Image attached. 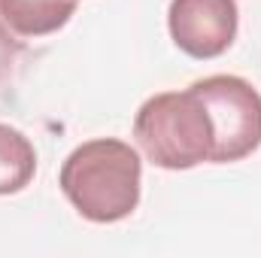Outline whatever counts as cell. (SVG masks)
Instances as JSON below:
<instances>
[{
	"label": "cell",
	"mask_w": 261,
	"mask_h": 258,
	"mask_svg": "<svg viewBox=\"0 0 261 258\" xmlns=\"http://www.w3.org/2000/svg\"><path fill=\"white\" fill-rule=\"evenodd\" d=\"M143 161L122 140H88L67 155L61 167V192L88 222H122L140 203Z\"/></svg>",
	"instance_id": "cell-1"
},
{
	"label": "cell",
	"mask_w": 261,
	"mask_h": 258,
	"mask_svg": "<svg viewBox=\"0 0 261 258\" xmlns=\"http://www.w3.org/2000/svg\"><path fill=\"white\" fill-rule=\"evenodd\" d=\"M134 137L143 155L164 170H192L213 158V119L192 85L149 97L134 119Z\"/></svg>",
	"instance_id": "cell-2"
},
{
	"label": "cell",
	"mask_w": 261,
	"mask_h": 258,
	"mask_svg": "<svg viewBox=\"0 0 261 258\" xmlns=\"http://www.w3.org/2000/svg\"><path fill=\"white\" fill-rule=\"evenodd\" d=\"M213 119V164L243 161L261 146V94L240 76H206L195 85Z\"/></svg>",
	"instance_id": "cell-3"
},
{
	"label": "cell",
	"mask_w": 261,
	"mask_h": 258,
	"mask_svg": "<svg viewBox=\"0 0 261 258\" xmlns=\"http://www.w3.org/2000/svg\"><path fill=\"white\" fill-rule=\"evenodd\" d=\"M167 24L186 55L219 58L237 37V0H170Z\"/></svg>",
	"instance_id": "cell-4"
},
{
	"label": "cell",
	"mask_w": 261,
	"mask_h": 258,
	"mask_svg": "<svg viewBox=\"0 0 261 258\" xmlns=\"http://www.w3.org/2000/svg\"><path fill=\"white\" fill-rule=\"evenodd\" d=\"M76 12V0H0L3 24L18 37H46L61 31Z\"/></svg>",
	"instance_id": "cell-5"
},
{
	"label": "cell",
	"mask_w": 261,
	"mask_h": 258,
	"mask_svg": "<svg viewBox=\"0 0 261 258\" xmlns=\"http://www.w3.org/2000/svg\"><path fill=\"white\" fill-rule=\"evenodd\" d=\"M37 173L34 143L18 128L0 125V194H15L31 186Z\"/></svg>",
	"instance_id": "cell-6"
},
{
	"label": "cell",
	"mask_w": 261,
	"mask_h": 258,
	"mask_svg": "<svg viewBox=\"0 0 261 258\" xmlns=\"http://www.w3.org/2000/svg\"><path fill=\"white\" fill-rule=\"evenodd\" d=\"M18 52H21V46H18V40L12 37V31L3 24V18H0V85L9 79V73H12V64L18 61Z\"/></svg>",
	"instance_id": "cell-7"
}]
</instances>
